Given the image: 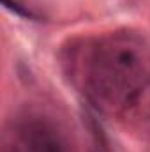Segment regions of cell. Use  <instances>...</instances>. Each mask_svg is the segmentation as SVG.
<instances>
[{
    "label": "cell",
    "instance_id": "6da1fadb",
    "mask_svg": "<svg viewBox=\"0 0 150 152\" xmlns=\"http://www.w3.org/2000/svg\"><path fill=\"white\" fill-rule=\"evenodd\" d=\"M30 152H69L62 136L50 126H32L27 133Z\"/></svg>",
    "mask_w": 150,
    "mask_h": 152
},
{
    "label": "cell",
    "instance_id": "7a4b0ae2",
    "mask_svg": "<svg viewBox=\"0 0 150 152\" xmlns=\"http://www.w3.org/2000/svg\"><path fill=\"white\" fill-rule=\"evenodd\" d=\"M4 2V5L7 7V9H11L12 12H16V14H20V16H25V18H32L34 14L30 12V9H25L23 5H20L18 2H14V0H2Z\"/></svg>",
    "mask_w": 150,
    "mask_h": 152
}]
</instances>
